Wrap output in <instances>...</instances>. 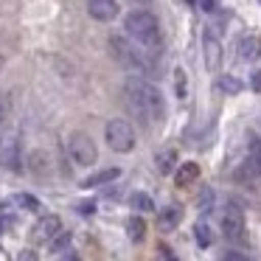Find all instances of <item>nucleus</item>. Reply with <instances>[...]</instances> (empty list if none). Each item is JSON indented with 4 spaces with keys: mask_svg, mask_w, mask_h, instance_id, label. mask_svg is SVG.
Segmentation results:
<instances>
[{
    "mask_svg": "<svg viewBox=\"0 0 261 261\" xmlns=\"http://www.w3.org/2000/svg\"><path fill=\"white\" fill-rule=\"evenodd\" d=\"M124 101L143 124L149 121H163L166 115V101L160 87H154L146 76H129L124 85Z\"/></svg>",
    "mask_w": 261,
    "mask_h": 261,
    "instance_id": "1",
    "label": "nucleus"
},
{
    "mask_svg": "<svg viewBox=\"0 0 261 261\" xmlns=\"http://www.w3.org/2000/svg\"><path fill=\"white\" fill-rule=\"evenodd\" d=\"M124 31L129 34V40L135 42V45L146 48V51H154V48H160V23L158 17H154L152 12H129L124 20Z\"/></svg>",
    "mask_w": 261,
    "mask_h": 261,
    "instance_id": "2",
    "label": "nucleus"
},
{
    "mask_svg": "<svg viewBox=\"0 0 261 261\" xmlns=\"http://www.w3.org/2000/svg\"><path fill=\"white\" fill-rule=\"evenodd\" d=\"M110 51H113V57L118 59L126 70H132L135 76H149L154 70L152 59L143 54L146 48L135 45V42H126L124 37H110Z\"/></svg>",
    "mask_w": 261,
    "mask_h": 261,
    "instance_id": "3",
    "label": "nucleus"
},
{
    "mask_svg": "<svg viewBox=\"0 0 261 261\" xmlns=\"http://www.w3.org/2000/svg\"><path fill=\"white\" fill-rule=\"evenodd\" d=\"M104 138H107L113 152H132V149H135V129H132V124L124 118L110 121L107 129H104Z\"/></svg>",
    "mask_w": 261,
    "mask_h": 261,
    "instance_id": "4",
    "label": "nucleus"
},
{
    "mask_svg": "<svg viewBox=\"0 0 261 261\" xmlns=\"http://www.w3.org/2000/svg\"><path fill=\"white\" fill-rule=\"evenodd\" d=\"M68 149H70V158L79 166H90V163H96V158H98L96 143H93V138L85 135V132H73L70 141H68Z\"/></svg>",
    "mask_w": 261,
    "mask_h": 261,
    "instance_id": "5",
    "label": "nucleus"
},
{
    "mask_svg": "<svg viewBox=\"0 0 261 261\" xmlns=\"http://www.w3.org/2000/svg\"><path fill=\"white\" fill-rule=\"evenodd\" d=\"M222 230L227 239H242L244 233V211L236 202H227L222 211Z\"/></svg>",
    "mask_w": 261,
    "mask_h": 261,
    "instance_id": "6",
    "label": "nucleus"
},
{
    "mask_svg": "<svg viewBox=\"0 0 261 261\" xmlns=\"http://www.w3.org/2000/svg\"><path fill=\"white\" fill-rule=\"evenodd\" d=\"M205 62L208 68H219V59H222V45H219V25H208L205 29Z\"/></svg>",
    "mask_w": 261,
    "mask_h": 261,
    "instance_id": "7",
    "label": "nucleus"
},
{
    "mask_svg": "<svg viewBox=\"0 0 261 261\" xmlns=\"http://www.w3.org/2000/svg\"><path fill=\"white\" fill-rule=\"evenodd\" d=\"M87 12L98 23H110V20L118 17V0H90L87 3Z\"/></svg>",
    "mask_w": 261,
    "mask_h": 261,
    "instance_id": "8",
    "label": "nucleus"
},
{
    "mask_svg": "<svg viewBox=\"0 0 261 261\" xmlns=\"http://www.w3.org/2000/svg\"><path fill=\"white\" fill-rule=\"evenodd\" d=\"M59 227H62V222H59V216L48 214L45 219H40L34 225V233H31V239L34 242H48V239H54L59 233Z\"/></svg>",
    "mask_w": 261,
    "mask_h": 261,
    "instance_id": "9",
    "label": "nucleus"
},
{
    "mask_svg": "<svg viewBox=\"0 0 261 261\" xmlns=\"http://www.w3.org/2000/svg\"><path fill=\"white\" fill-rule=\"evenodd\" d=\"M236 54H239L242 62H253V59H258V54H261V42L255 40V37H242L239 45H236Z\"/></svg>",
    "mask_w": 261,
    "mask_h": 261,
    "instance_id": "10",
    "label": "nucleus"
},
{
    "mask_svg": "<svg viewBox=\"0 0 261 261\" xmlns=\"http://www.w3.org/2000/svg\"><path fill=\"white\" fill-rule=\"evenodd\" d=\"M182 219V211L177 208V205H169V208H163L160 211V216H158V225H160V230H174L177 227V222Z\"/></svg>",
    "mask_w": 261,
    "mask_h": 261,
    "instance_id": "11",
    "label": "nucleus"
},
{
    "mask_svg": "<svg viewBox=\"0 0 261 261\" xmlns=\"http://www.w3.org/2000/svg\"><path fill=\"white\" fill-rule=\"evenodd\" d=\"M118 177H121V169H104V171H98V174H93V177H87V180H82V188L107 186V182L118 180Z\"/></svg>",
    "mask_w": 261,
    "mask_h": 261,
    "instance_id": "12",
    "label": "nucleus"
},
{
    "mask_svg": "<svg viewBox=\"0 0 261 261\" xmlns=\"http://www.w3.org/2000/svg\"><path fill=\"white\" fill-rule=\"evenodd\" d=\"M0 158H3V163H6L12 171L20 169V160H17V138H9V141L0 146Z\"/></svg>",
    "mask_w": 261,
    "mask_h": 261,
    "instance_id": "13",
    "label": "nucleus"
},
{
    "mask_svg": "<svg viewBox=\"0 0 261 261\" xmlns=\"http://www.w3.org/2000/svg\"><path fill=\"white\" fill-rule=\"evenodd\" d=\"M244 171H247L250 177H261V141H253L250 158H247V163H244Z\"/></svg>",
    "mask_w": 261,
    "mask_h": 261,
    "instance_id": "14",
    "label": "nucleus"
},
{
    "mask_svg": "<svg viewBox=\"0 0 261 261\" xmlns=\"http://www.w3.org/2000/svg\"><path fill=\"white\" fill-rule=\"evenodd\" d=\"M199 177V166L197 163H182L180 169H177V186H191L194 180Z\"/></svg>",
    "mask_w": 261,
    "mask_h": 261,
    "instance_id": "15",
    "label": "nucleus"
},
{
    "mask_svg": "<svg viewBox=\"0 0 261 261\" xmlns=\"http://www.w3.org/2000/svg\"><path fill=\"white\" fill-rule=\"evenodd\" d=\"M129 205L135 211H141V214H149V211H154V202H152V197H149L146 191H135L129 197Z\"/></svg>",
    "mask_w": 261,
    "mask_h": 261,
    "instance_id": "16",
    "label": "nucleus"
},
{
    "mask_svg": "<svg viewBox=\"0 0 261 261\" xmlns=\"http://www.w3.org/2000/svg\"><path fill=\"white\" fill-rule=\"evenodd\" d=\"M126 233H129L132 242H141V239L146 236V222H143L141 216H129V222H126Z\"/></svg>",
    "mask_w": 261,
    "mask_h": 261,
    "instance_id": "17",
    "label": "nucleus"
},
{
    "mask_svg": "<svg viewBox=\"0 0 261 261\" xmlns=\"http://www.w3.org/2000/svg\"><path fill=\"white\" fill-rule=\"evenodd\" d=\"M194 236H197L199 247H211V244H214V233H211L208 222H197V225H194Z\"/></svg>",
    "mask_w": 261,
    "mask_h": 261,
    "instance_id": "18",
    "label": "nucleus"
},
{
    "mask_svg": "<svg viewBox=\"0 0 261 261\" xmlns=\"http://www.w3.org/2000/svg\"><path fill=\"white\" fill-rule=\"evenodd\" d=\"M216 87H219L222 93H227V96H236V93H242V82H239L236 76H219Z\"/></svg>",
    "mask_w": 261,
    "mask_h": 261,
    "instance_id": "19",
    "label": "nucleus"
},
{
    "mask_svg": "<svg viewBox=\"0 0 261 261\" xmlns=\"http://www.w3.org/2000/svg\"><path fill=\"white\" fill-rule=\"evenodd\" d=\"M174 160H177V152L174 149H166V152L158 154V169L163 171V174H169V171L174 169Z\"/></svg>",
    "mask_w": 261,
    "mask_h": 261,
    "instance_id": "20",
    "label": "nucleus"
},
{
    "mask_svg": "<svg viewBox=\"0 0 261 261\" xmlns=\"http://www.w3.org/2000/svg\"><path fill=\"white\" fill-rule=\"evenodd\" d=\"M68 244H70V233L59 230L57 236L51 239V253H62V250H68Z\"/></svg>",
    "mask_w": 261,
    "mask_h": 261,
    "instance_id": "21",
    "label": "nucleus"
},
{
    "mask_svg": "<svg viewBox=\"0 0 261 261\" xmlns=\"http://www.w3.org/2000/svg\"><path fill=\"white\" fill-rule=\"evenodd\" d=\"M174 85H177V87H174V90H177V96L182 98V96H186V73H182L180 68L174 70Z\"/></svg>",
    "mask_w": 261,
    "mask_h": 261,
    "instance_id": "22",
    "label": "nucleus"
},
{
    "mask_svg": "<svg viewBox=\"0 0 261 261\" xmlns=\"http://www.w3.org/2000/svg\"><path fill=\"white\" fill-rule=\"evenodd\" d=\"M17 202L23 205V208H29V211H37V208H40V202H37V199L31 197V194H20V197H17Z\"/></svg>",
    "mask_w": 261,
    "mask_h": 261,
    "instance_id": "23",
    "label": "nucleus"
},
{
    "mask_svg": "<svg viewBox=\"0 0 261 261\" xmlns=\"http://www.w3.org/2000/svg\"><path fill=\"white\" fill-rule=\"evenodd\" d=\"M211 202H214V191H211V188H205V191L199 194V211H208Z\"/></svg>",
    "mask_w": 261,
    "mask_h": 261,
    "instance_id": "24",
    "label": "nucleus"
},
{
    "mask_svg": "<svg viewBox=\"0 0 261 261\" xmlns=\"http://www.w3.org/2000/svg\"><path fill=\"white\" fill-rule=\"evenodd\" d=\"M250 87H253L255 93H261V70H255L253 79H250Z\"/></svg>",
    "mask_w": 261,
    "mask_h": 261,
    "instance_id": "25",
    "label": "nucleus"
},
{
    "mask_svg": "<svg viewBox=\"0 0 261 261\" xmlns=\"http://www.w3.org/2000/svg\"><path fill=\"white\" fill-rule=\"evenodd\" d=\"M17 261H37V253L34 250H23V253L17 255Z\"/></svg>",
    "mask_w": 261,
    "mask_h": 261,
    "instance_id": "26",
    "label": "nucleus"
},
{
    "mask_svg": "<svg viewBox=\"0 0 261 261\" xmlns=\"http://www.w3.org/2000/svg\"><path fill=\"white\" fill-rule=\"evenodd\" d=\"M199 6H202L205 12H214V9L219 6V0H199Z\"/></svg>",
    "mask_w": 261,
    "mask_h": 261,
    "instance_id": "27",
    "label": "nucleus"
},
{
    "mask_svg": "<svg viewBox=\"0 0 261 261\" xmlns=\"http://www.w3.org/2000/svg\"><path fill=\"white\" fill-rule=\"evenodd\" d=\"M222 261H250L247 255H242V253H225V258Z\"/></svg>",
    "mask_w": 261,
    "mask_h": 261,
    "instance_id": "28",
    "label": "nucleus"
},
{
    "mask_svg": "<svg viewBox=\"0 0 261 261\" xmlns=\"http://www.w3.org/2000/svg\"><path fill=\"white\" fill-rule=\"evenodd\" d=\"M79 211H82V214H93V211H96V205H93V202H82Z\"/></svg>",
    "mask_w": 261,
    "mask_h": 261,
    "instance_id": "29",
    "label": "nucleus"
},
{
    "mask_svg": "<svg viewBox=\"0 0 261 261\" xmlns=\"http://www.w3.org/2000/svg\"><path fill=\"white\" fill-rule=\"evenodd\" d=\"M132 3H149V0H132Z\"/></svg>",
    "mask_w": 261,
    "mask_h": 261,
    "instance_id": "30",
    "label": "nucleus"
},
{
    "mask_svg": "<svg viewBox=\"0 0 261 261\" xmlns=\"http://www.w3.org/2000/svg\"><path fill=\"white\" fill-rule=\"evenodd\" d=\"M0 233H3V222H0Z\"/></svg>",
    "mask_w": 261,
    "mask_h": 261,
    "instance_id": "31",
    "label": "nucleus"
},
{
    "mask_svg": "<svg viewBox=\"0 0 261 261\" xmlns=\"http://www.w3.org/2000/svg\"><path fill=\"white\" fill-rule=\"evenodd\" d=\"M188 3H191V0H188Z\"/></svg>",
    "mask_w": 261,
    "mask_h": 261,
    "instance_id": "32",
    "label": "nucleus"
}]
</instances>
